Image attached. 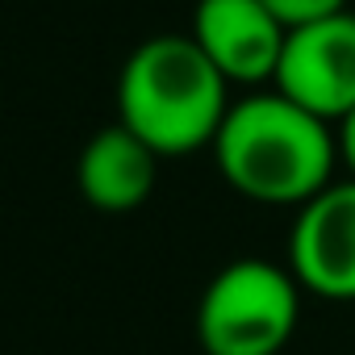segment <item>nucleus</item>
Listing matches in <instances>:
<instances>
[{
    "label": "nucleus",
    "mask_w": 355,
    "mask_h": 355,
    "mask_svg": "<svg viewBox=\"0 0 355 355\" xmlns=\"http://www.w3.org/2000/svg\"><path fill=\"white\" fill-rule=\"evenodd\" d=\"M209 150L222 180L239 197L293 209H301L334 180L338 163L334 125L276 88L230 101Z\"/></svg>",
    "instance_id": "obj_1"
},
{
    "label": "nucleus",
    "mask_w": 355,
    "mask_h": 355,
    "mask_svg": "<svg viewBox=\"0 0 355 355\" xmlns=\"http://www.w3.org/2000/svg\"><path fill=\"white\" fill-rule=\"evenodd\" d=\"M230 109V84L189 34H155L130 51L117 76V121L159 159L214 146Z\"/></svg>",
    "instance_id": "obj_2"
},
{
    "label": "nucleus",
    "mask_w": 355,
    "mask_h": 355,
    "mask_svg": "<svg viewBox=\"0 0 355 355\" xmlns=\"http://www.w3.org/2000/svg\"><path fill=\"white\" fill-rule=\"evenodd\" d=\"M301 284L284 263L234 259L214 272L197 301V343L205 355H280L301 318Z\"/></svg>",
    "instance_id": "obj_3"
},
{
    "label": "nucleus",
    "mask_w": 355,
    "mask_h": 355,
    "mask_svg": "<svg viewBox=\"0 0 355 355\" xmlns=\"http://www.w3.org/2000/svg\"><path fill=\"white\" fill-rule=\"evenodd\" d=\"M272 88L330 125L347 117L355 109V13L288 30Z\"/></svg>",
    "instance_id": "obj_4"
},
{
    "label": "nucleus",
    "mask_w": 355,
    "mask_h": 355,
    "mask_svg": "<svg viewBox=\"0 0 355 355\" xmlns=\"http://www.w3.org/2000/svg\"><path fill=\"white\" fill-rule=\"evenodd\" d=\"M288 272L326 301H355V180H330L297 209Z\"/></svg>",
    "instance_id": "obj_5"
},
{
    "label": "nucleus",
    "mask_w": 355,
    "mask_h": 355,
    "mask_svg": "<svg viewBox=\"0 0 355 355\" xmlns=\"http://www.w3.org/2000/svg\"><path fill=\"white\" fill-rule=\"evenodd\" d=\"M189 38L226 84H272L288 30L263 0H197Z\"/></svg>",
    "instance_id": "obj_6"
},
{
    "label": "nucleus",
    "mask_w": 355,
    "mask_h": 355,
    "mask_svg": "<svg viewBox=\"0 0 355 355\" xmlns=\"http://www.w3.org/2000/svg\"><path fill=\"white\" fill-rule=\"evenodd\" d=\"M159 180V155L121 121L96 130L76 159V189L101 214H130L146 205Z\"/></svg>",
    "instance_id": "obj_7"
},
{
    "label": "nucleus",
    "mask_w": 355,
    "mask_h": 355,
    "mask_svg": "<svg viewBox=\"0 0 355 355\" xmlns=\"http://www.w3.org/2000/svg\"><path fill=\"white\" fill-rule=\"evenodd\" d=\"M263 5L272 9V17L284 30H297V26H309V21L347 13V0H263Z\"/></svg>",
    "instance_id": "obj_8"
},
{
    "label": "nucleus",
    "mask_w": 355,
    "mask_h": 355,
    "mask_svg": "<svg viewBox=\"0 0 355 355\" xmlns=\"http://www.w3.org/2000/svg\"><path fill=\"white\" fill-rule=\"evenodd\" d=\"M334 142H338V163L347 167V180H355V109L334 121Z\"/></svg>",
    "instance_id": "obj_9"
}]
</instances>
